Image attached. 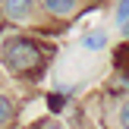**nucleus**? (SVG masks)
<instances>
[{"label":"nucleus","mask_w":129,"mask_h":129,"mask_svg":"<svg viewBox=\"0 0 129 129\" xmlns=\"http://www.w3.org/2000/svg\"><path fill=\"white\" fill-rule=\"evenodd\" d=\"M3 60H6V66H10L13 73H31V69L41 66V50H38V44L28 41V38H16V41L6 44Z\"/></svg>","instance_id":"f257e3e1"},{"label":"nucleus","mask_w":129,"mask_h":129,"mask_svg":"<svg viewBox=\"0 0 129 129\" xmlns=\"http://www.w3.org/2000/svg\"><path fill=\"white\" fill-rule=\"evenodd\" d=\"M31 10V0H3V13L10 19H25Z\"/></svg>","instance_id":"f03ea898"},{"label":"nucleus","mask_w":129,"mask_h":129,"mask_svg":"<svg viewBox=\"0 0 129 129\" xmlns=\"http://www.w3.org/2000/svg\"><path fill=\"white\" fill-rule=\"evenodd\" d=\"M44 6H47L54 16H66V13L76 6V0H44Z\"/></svg>","instance_id":"7ed1b4c3"},{"label":"nucleus","mask_w":129,"mask_h":129,"mask_svg":"<svg viewBox=\"0 0 129 129\" xmlns=\"http://www.w3.org/2000/svg\"><path fill=\"white\" fill-rule=\"evenodd\" d=\"M82 44H85L88 50H101L107 44V35H104V31H88V35L82 38Z\"/></svg>","instance_id":"20e7f679"},{"label":"nucleus","mask_w":129,"mask_h":129,"mask_svg":"<svg viewBox=\"0 0 129 129\" xmlns=\"http://www.w3.org/2000/svg\"><path fill=\"white\" fill-rule=\"evenodd\" d=\"M13 113H16V107H13V101L0 94V126H3V123H10V120H13Z\"/></svg>","instance_id":"39448f33"},{"label":"nucleus","mask_w":129,"mask_h":129,"mask_svg":"<svg viewBox=\"0 0 129 129\" xmlns=\"http://www.w3.org/2000/svg\"><path fill=\"white\" fill-rule=\"evenodd\" d=\"M117 22H120V28L129 31V0H120V13H117Z\"/></svg>","instance_id":"423d86ee"},{"label":"nucleus","mask_w":129,"mask_h":129,"mask_svg":"<svg viewBox=\"0 0 129 129\" xmlns=\"http://www.w3.org/2000/svg\"><path fill=\"white\" fill-rule=\"evenodd\" d=\"M120 123H123V129H129V101L120 107Z\"/></svg>","instance_id":"0eeeda50"},{"label":"nucleus","mask_w":129,"mask_h":129,"mask_svg":"<svg viewBox=\"0 0 129 129\" xmlns=\"http://www.w3.org/2000/svg\"><path fill=\"white\" fill-rule=\"evenodd\" d=\"M47 104H50V110H60V107H63V94H50Z\"/></svg>","instance_id":"6e6552de"},{"label":"nucleus","mask_w":129,"mask_h":129,"mask_svg":"<svg viewBox=\"0 0 129 129\" xmlns=\"http://www.w3.org/2000/svg\"><path fill=\"white\" fill-rule=\"evenodd\" d=\"M41 129H63V126H60V123H54V120H50V123H44Z\"/></svg>","instance_id":"1a4fd4ad"},{"label":"nucleus","mask_w":129,"mask_h":129,"mask_svg":"<svg viewBox=\"0 0 129 129\" xmlns=\"http://www.w3.org/2000/svg\"><path fill=\"white\" fill-rule=\"evenodd\" d=\"M0 6H3V0H0Z\"/></svg>","instance_id":"9d476101"}]
</instances>
